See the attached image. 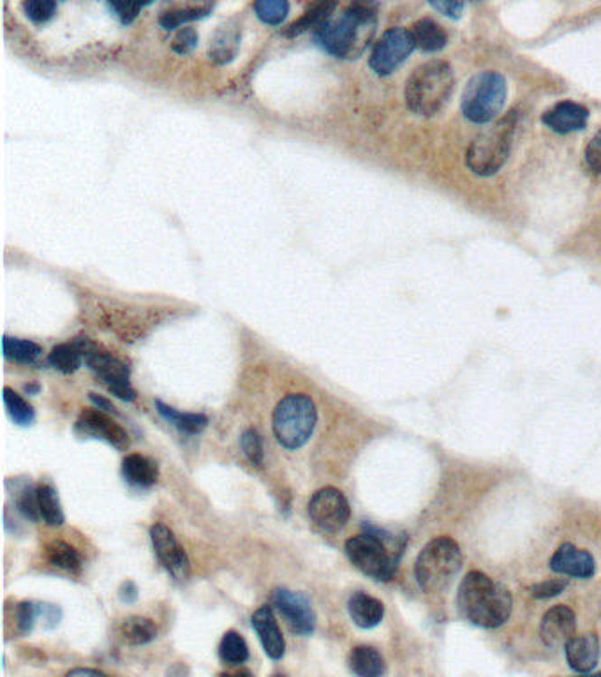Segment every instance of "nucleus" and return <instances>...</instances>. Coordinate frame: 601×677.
<instances>
[{"label": "nucleus", "instance_id": "2eb2a0df", "mask_svg": "<svg viewBox=\"0 0 601 677\" xmlns=\"http://www.w3.org/2000/svg\"><path fill=\"white\" fill-rule=\"evenodd\" d=\"M575 630H577L575 612L566 605L552 607L540 623L541 640L549 647H554V649L566 645V642L575 635Z\"/></svg>", "mask_w": 601, "mask_h": 677}, {"label": "nucleus", "instance_id": "5701e85b", "mask_svg": "<svg viewBox=\"0 0 601 677\" xmlns=\"http://www.w3.org/2000/svg\"><path fill=\"white\" fill-rule=\"evenodd\" d=\"M122 475L127 484L147 489L159 480V468L151 459L140 453H131L122 462Z\"/></svg>", "mask_w": 601, "mask_h": 677}, {"label": "nucleus", "instance_id": "49530a36", "mask_svg": "<svg viewBox=\"0 0 601 677\" xmlns=\"http://www.w3.org/2000/svg\"><path fill=\"white\" fill-rule=\"evenodd\" d=\"M88 397H90V401L96 404V408H99V410H103V412H106V413H116L115 406H113L108 399H105V397H101V395H97V394H88Z\"/></svg>", "mask_w": 601, "mask_h": 677}, {"label": "nucleus", "instance_id": "2f4dec72", "mask_svg": "<svg viewBox=\"0 0 601 677\" xmlns=\"http://www.w3.org/2000/svg\"><path fill=\"white\" fill-rule=\"evenodd\" d=\"M46 560L50 564L71 573H79L81 570V558L76 552L75 547L60 540H55L46 547Z\"/></svg>", "mask_w": 601, "mask_h": 677}, {"label": "nucleus", "instance_id": "c756f323", "mask_svg": "<svg viewBox=\"0 0 601 677\" xmlns=\"http://www.w3.org/2000/svg\"><path fill=\"white\" fill-rule=\"evenodd\" d=\"M2 349L4 357L16 364H34L41 355V346L36 342L9 336H4L2 338Z\"/></svg>", "mask_w": 601, "mask_h": 677}, {"label": "nucleus", "instance_id": "423d86ee", "mask_svg": "<svg viewBox=\"0 0 601 677\" xmlns=\"http://www.w3.org/2000/svg\"><path fill=\"white\" fill-rule=\"evenodd\" d=\"M464 563L462 551L455 540L439 536L429 542L414 564V577L425 593H439L450 586Z\"/></svg>", "mask_w": 601, "mask_h": 677}, {"label": "nucleus", "instance_id": "ea45409f", "mask_svg": "<svg viewBox=\"0 0 601 677\" xmlns=\"http://www.w3.org/2000/svg\"><path fill=\"white\" fill-rule=\"evenodd\" d=\"M39 617L38 603L23 602L16 607V625L20 634H31Z\"/></svg>", "mask_w": 601, "mask_h": 677}, {"label": "nucleus", "instance_id": "412c9836", "mask_svg": "<svg viewBox=\"0 0 601 677\" xmlns=\"http://www.w3.org/2000/svg\"><path fill=\"white\" fill-rule=\"evenodd\" d=\"M337 4L338 0H309L303 14L284 31V36L297 38L309 31L319 32L332 20Z\"/></svg>", "mask_w": 601, "mask_h": 677}, {"label": "nucleus", "instance_id": "f704fd0d", "mask_svg": "<svg viewBox=\"0 0 601 677\" xmlns=\"http://www.w3.org/2000/svg\"><path fill=\"white\" fill-rule=\"evenodd\" d=\"M254 13L264 25H281L290 14L288 0H254Z\"/></svg>", "mask_w": 601, "mask_h": 677}, {"label": "nucleus", "instance_id": "9b49d317", "mask_svg": "<svg viewBox=\"0 0 601 677\" xmlns=\"http://www.w3.org/2000/svg\"><path fill=\"white\" fill-rule=\"evenodd\" d=\"M309 515L318 529L325 533H337L349 521L351 510L346 496L340 490L325 487L310 497Z\"/></svg>", "mask_w": 601, "mask_h": 677}, {"label": "nucleus", "instance_id": "bb28decb", "mask_svg": "<svg viewBox=\"0 0 601 677\" xmlns=\"http://www.w3.org/2000/svg\"><path fill=\"white\" fill-rule=\"evenodd\" d=\"M155 408L166 422L175 425L184 434H198L208 425V418L205 414L180 413L175 408L166 406L162 401H155Z\"/></svg>", "mask_w": 601, "mask_h": 677}, {"label": "nucleus", "instance_id": "b1692460", "mask_svg": "<svg viewBox=\"0 0 601 677\" xmlns=\"http://www.w3.org/2000/svg\"><path fill=\"white\" fill-rule=\"evenodd\" d=\"M411 36H413L416 48H420L425 53L441 51L448 42L447 32L432 18H421L413 23Z\"/></svg>", "mask_w": 601, "mask_h": 677}, {"label": "nucleus", "instance_id": "a211bd4d", "mask_svg": "<svg viewBox=\"0 0 601 677\" xmlns=\"http://www.w3.org/2000/svg\"><path fill=\"white\" fill-rule=\"evenodd\" d=\"M589 110L573 101H561L541 115V122L558 134L582 131L587 125Z\"/></svg>", "mask_w": 601, "mask_h": 677}, {"label": "nucleus", "instance_id": "a19ab883", "mask_svg": "<svg viewBox=\"0 0 601 677\" xmlns=\"http://www.w3.org/2000/svg\"><path fill=\"white\" fill-rule=\"evenodd\" d=\"M568 582L563 579H556V580H547L543 584H536L532 586L529 591L534 598H552V597H558L561 595L564 589H566Z\"/></svg>", "mask_w": 601, "mask_h": 677}, {"label": "nucleus", "instance_id": "6e6552de", "mask_svg": "<svg viewBox=\"0 0 601 677\" xmlns=\"http://www.w3.org/2000/svg\"><path fill=\"white\" fill-rule=\"evenodd\" d=\"M506 94L508 87L504 76L484 71L467 81L462 92L460 108L469 122L489 124L503 110Z\"/></svg>", "mask_w": 601, "mask_h": 677}, {"label": "nucleus", "instance_id": "c9c22d12", "mask_svg": "<svg viewBox=\"0 0 601 677\" xmlns=\"http://www.w3.org/2000/svg\"><path fill=\"white\" fill-rule=\"evenodd\" d=\"M240 447L253 466H264V440L256 429H247L240 438Z\"/></svg>", "mask_w": 601, "mask_h": 677}, {"label": "nucleus", "instance_id": "f257e3e1", "mask_svg": "<svg viewBox=\"0 0 601 677\" xmlns=\"http://www.w3.org/2000/svg\"><path fill=\"white\" fill-rule=\"evenodd\" d=\"M510 589L482 571H469L458 586L457 612L480 628H499L512 614Z\"/></svg>", "mask_w": 601, "mask_h": 677}, {"label": "nucleus", "instance_id": "6ab92c4d", "mask_svg": "<svg viewBox=\"0 0 601 677\" xmlns=\"http://www.w3.org/2000/svg\"><path fill=\"white\" fill-rule=\"evenodd\" d=\"M568 665L580 674L595 671L600 660V639L589 632L582 635H573L564 645Z\"/></svg>", "mask_w": 601, "mask_h": 677}, {"label": "nucleus", "instance_id": "cd10ccee", "mask_svg": "<svg viewBox=\"0 0 601 677\" xmlns=\"http://www.w3.org/2000/svg\"><path fill=\"white\" fill-rule=\"evenodd\" d=\"M38 499L41 519L48 526H62L64 524V512H62L57 490L48 484H39Z\"/></svg>", "mask_w": 601, "mask_h": 677}, {"label": "nucleus", "instance_id": "de8ad7c7", "mask_svg": "<svg viewBox=\"0 0 601 677\" xmlns=\"http://www.w3.org/2000/svg\"><path fill=\"white\" fill-rule=\"evenodd\" d=\"M68 676H105V672L90 671V669H75V671H69Z\"/></svg>", "mask_w": 601, "mask_h": 677}, {"label": "nucleus", "instance_id": "473e14b6", "mask_svg": "<svg viewBox=\"0 0 601 677\" xmlns=\"http://www.w3.org/2000/svg\"><path fill=\"white\" fill-rule=\"evenodd\" d=\"M219 656L227 665H242L249 660V647L236 632H226L219 645Z\"/></svg>", "mask_w": 601, "mask_h": 677}, {"label": "nucleus", "instance_id": "dca6fc26", "mask_svg": "<svg viewBox=\"0 0 601 677\" xmlns=\"http://www.w3.org/2000/svg\"><path fill=\"white\" fill-rule=\"evenodd\" d=\"M214 5L216 0H168L159 16V25L166 31L179 29L184 23L208 16Z\"/></svg>", "mask_w": 601, "mask_h": 677}, {"label": "nucleus", "instance_id": "58836bf2", "mask_svg": "<svg viewBox=\"0 0 601 677\" xmlns=\"http://www.w3.org/2000/svg\"><path fill=\"white\" fill-rule=\"evenodd\" d=\"M153 0H110L113 11L122 20V23H133L140 11L147 5H151Z\"/></svg>", "mask_w": 601, "mask_h": 677}, {"label": "nucleus", "instance_id": "f8f14e48", "mask_svg": "<svg viewBox=\"0 0 601 677\" xmlns=\"http://www.w3.org/2000/svg\"><path fill=\"white\" fill-rule=\"evenodd\" d=\"M272 605L282 614L295 634L310 635L314 632L316 614L305 595L279 588L272 593Z\"/></svg>", "mask_w": 601, "mask_h": 677}, {"label": "nucleus", "instance_id": "e433bc0d", "mask_svg": "<svg viewBox=\"0 0 601 677\" xmlns=\"http://www.w3.org/2000/svg\"><path fill=\"white\" fill-rule=\"evenodd\" d=\"M23 11L27 18L34 23H46L55 16V0H23Z\"/></svg>", "mask_w": 601, "mask_h": 677}, {"label": "nucleus", "instance_id": "a18cd8bd", "mask_svg": "<svg viewBox=\"0 0 601 677\" xmlns=\"http://www.w3.org/2000/svg\"><path fill=\"white\" fill-rule=\"evenodd\" d=\"M118 597L124 603H133L138 600V588L133 580H125L122 582L120 589H118Z\"/></svg>", "mask_w": 601, "mask_h": 677}, {"label": "nucleus", "instance_id": "7c9ffc66", "mask_svg": "<svg viewBox=\"0 0 601 677\" xmlns=\"http://www.w3.org/2000/svg\"><path fill=\"white\" fill-rule=\"evenodd\" d=\"M48 362L51 367H55L57 371L64 373V375H71L79 369V366L83 364V357L78 349L75 342H64V344H57L50 357H48Z\"/></svg>", "mask_w": 601, "mask_h": 677}, {"label": "nucleus", "instance_id": "393cba45", "mask_svg": "<svg viewBox=\"0 0 601 677\" xmlns=\"http://www.w3.org/2000/svg\"><path fill=\"white\" fill-rule=\"evenodd\" d=\"M349 669L360 677H379L384 674V660L371 645H358L349 654Z\"/></svg>", "mask_w": 601, "mask_h": 677}, {"label": "nucleus", "instance_id": "79ce46f5", "mask_svg": "<svg viewBox=\"0 0 601 677\" xmlns=\"http://www.w3.org/2000/svg\"><path fill=\"white\" fill-rule=\"evenodd\" d=\"M196 44H198V34L190 27L180 29L179 34L173 39V50L179 55H188V53H190L196 48Z\"/></svg>", "mask_w": 601, "mask_h": 677}, {"label": "nucleus", "instance_id": "37998d69", "mask_svg": "<svg viewBox=\"0 0 601 677\" xmlns=\"http://www.w3.org/2000/svg\"><path fill=\"white\" fill-rule=\"evenodd\" d=\"M429 4L441 14L448 16L451 20H458L464 13L466 0H429Z\"/></svg>", "mask_w": 601, "mask_h": 677}, {"label": "nucleus", "instance_id": "f03ea898", "mask_svg": "<svg viewBox=\"0 0 601 677\" xmlns=\"http://www.w3.org/2000/svg\"><path fill=\"white\" fill-rule=\"evenodd\" d=\"M377 11V0H351L340 18L316 32L319 44L337 59H358L374 38Z\"/></svg>", "mask_w": 601, "mask_h": 677}, {"label": "nucleus", "instance_id": "ddd939ff", "mask_svg": "<svg viewBox=\"0 0 601 677\" xmlns=\"http://www.w3.org/2000/svg\"><path fill=\"white\" fill-rule=\"evenodd\" d=\"M151 540L155 556H157L161 564L177 580H186L189 577L190 563H189L188 554H186L184 547L179 543L173 531L168 529L164 524H153L151 527Z\"/></svg>", "mask_w": 601, "mask_h": 677}, {"label": "nucleus", "instance_id": "4468645a", "mask_svg": "<svg viewBox=\"0 0 601 677\" xmlns=\"http://www.w3.org/2000/svg\"><path fill=\"white\" fill-rule=\"evenodd\" d=\"M76 432L87 438L103 440L116 450L129 449V434L103 410H83L76 420Z\"/></svg>", "mask_w": 601, "mask_h": 677}, {"label": "nucleus", "instance_id": "a878e982", "mask_svg": "<svg viewBox=\"0 0 601 677\" xmlns=\"http://www.w3.org/2000/svg\"><path fill=\"white\" fill-rule=\"evenodd\" d=\"M118 634L124 642L131 645H143L149 644L157 637V626L152 623L149 617L133 616L122 621Z\"/></svg>", "mask_w": 601, "mask_h": 677}, {"label": "nucleus", "instance_id": "1a4fd4ad", "mask_svg": "<svg viewBox=\"0 0 601 677\" xmlns=\"http://www.w3.org/2000/svg\"><path fill=\"white\" fill-rule=\"evenodd\" d=\"M73 342L78 346L83 362L108 386V390L115 397L129 403L136 399V392L129 381V367L124 362L115 358L108 351L101 349L88 338H75Z\"/></svg>", "mask_w": 601, "mask_h": 677}, {"label": "nucleus", "instance_id": "0eeeda50", "mask_svg": "<svg viewBox=\"0 0 601 677\" xmlns=\"http://www.w3.org/2000/svg\"><path fill=\"white\" fill-rule=\"evenodd\" d=\"M318 410L305 394L286 395L273 412V434L286 450H299L312 436Z\"/></svg>", "mask_w": 601, "mask_h": 677}, {"label": "nucleus", "instance_id": "c03bdc74", "mask_svg": "<svg viewBox=\"0 0 601 677\" xmlns=\"http://www.w3.org/2000/svg\"><path fill=\"white\" fill-rule=\"evenodd\" d=\"M584 157L595 173H601V129L591 138Z\"/></svg>", "mask_w": 601, "mask_h": 677}, {"label": "nucleus", "instance_id": "09e8293b", "mask_svg": "<svg viewBox=\"0 0 601 677\" xmlns=\"http://www.w3.org/2000/svg\"><path fill=\"white\" fill-rule=\"evenodd\" d=\"M39 388H41V386H39L38 383H34V385H27V386H25V390H27L29 394H38Z\"/></svg>", "mask_w": 601, "mask_h": 677}, {"label": "nucleus", "instance_id": "72a5a7b5", "mask_svg": "<svg viewBox=\"0 0 601 677\" xmlns=\"http://www.w3.org/2000/svg\"><path fill=\"white\" fill-rule=\"evenodd\" d=\"M4 404L7 408L9 416L14 420V423L27 427L34 422V416H36L34 408L9 386L4 388Z\"/></svg>", "mask_w": 601, "mask_h": 677}, {"label": "nucleus", "instance_id": "f3484780", "mask_svg": "<svg viewBox=\"0 0 601 677\" xmlns=\"http://www.w3.org/2000/svg\"><path fill=\"white\" fill-rule=\"evenodd\" d=\"M550 568L556 573H561L573 579H591L596 571L595 558L584 551L575 547L573 543H563L552 556Z\"/></svg>", "mask_w": 601, "mask_h": 677}, {"label": "nucleus", "instance_id": "aec40b11", "mask_svg": "<svg viewBox=\"0 0 601 677\" xmlns=\"http://www.w3.org/2000/svg\"><path fill=\"white\" fill-rule=\"evenodd\" d=\"M253 628L258 634L260 642L264 645V653L272 660H281L286 653V640L275 621L272 607H260L253 616Z\"/></svg>", "mask_w": 601, "mask_h": 677}, {"label": "nucleus", "instance_id": "39448f33", "mask_svg": "<svg viewBox=\"0 0 601 677\" xmlns=\"http://www.w3.org/2000/svg\"><path fill=\"white\" fill-rule=\"evenodd\" d=\"M455 76L450 64L445 60H430L416 68L406 81L404 97L413 113L432 116L450 99Z\"/></svg>", "mask_w": 601, "mask_h": 677}, {"label": "nucleus", "instance_id": "4be33fe9", "mask_svg": "<svg viewBox=\"0 0 601 677\" xmlns=\"http://www.w3.org/2000/svg\"><path fill=\"white\" fill-rule=\"evenodd\" d=\"M347 610L353 623L364 630H371L383 621L384 605L367 593H355L347 602Z\"/></svg>", "mask_w": 601, "mask_h": 677}, {"label": "nucleus", "instance_id": "c85d7f7f", "mask_svg": "<svg viewBox=\"0 0 601 677\" xmlns=\"http://www.w3.org/2000/svg\"><path fill=\"white\" fill-rule=\"evenodd\" d=\"M238 42H240L238 27H231V23H226V27H223L212 41L210 57L217 64H226V62L233 60V57L236 55V50H238Z\"/></svg>", "mask_w": 601, "mask_h": 677}, {"label": "nucleus", "instance_id": "7ed1b4c3", "mask_svg": "<svg viewBox=\"0 0 601 677\" xmlns=\"http://www.w3.org/2000/svg\"><path fill=\"white\" fill-rule=\"evenodd\" d=\"M406 536H392L390 533L367 527V533L356 534L346 542V556L362 573L388 582L393 579L401 556L404 554Z\"/></svg>", "mask_w": 601, "mask_h": 677}, {"label": "nucleus", "instance_id": "4c0bfd02", "mask_svg": "<svg viewBox=\"0 0 601 677\" xmlns=\"http://www.w3.org/2000/svg\"><path fill=\"white\" fill-rule=\"evenodd\" d=\"M16 506L22 512V515L32 523H38L41 519V510H39L38 487H23L20 490L16 497Z\"/></svg>", "mask_w": 601, "mask_h": 677}, {"label": "nucleus", "instance_id": "9d476101", "mask_svg": "<svg viewBox=\"0 0 601 677\" xmlns=\"http://www.w3.org/2000/svg\"><path fill=\"white\" fill-rule=\"evenodd\" d=\"M416 48L411 31L402 27L388 29L374 44L369 59L371 70L379 76L392 75Z\"/></svg>", "mask_w": 601, "mask_h": 677}, {"label": "nucleus", "instance_id": "20e7f679", "mask_svg": "<svg viewBox=\"0 0 601 677\" xmlns=\"http://www.w3.org/2000/svg\"><path fill=\"white\" fill-rule=\"evenodd\" d=\"M519 116V112L512 110L475 136L466 152V164L475 175L492 177L506 164Z\"/></svg>", "mask_w": 601, "mask_h": 677}]
</instances>
